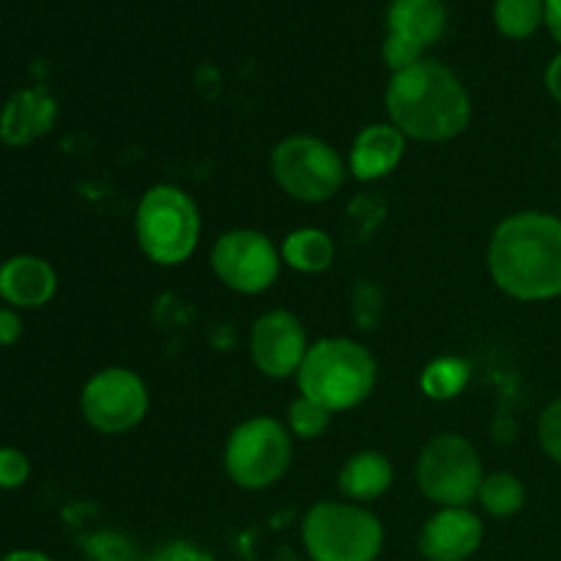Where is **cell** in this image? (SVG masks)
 <instances>
[{
	"mask_svg": "<svg viewBox=\"0 0 561 561\" xmlns=\"http://www.w3.org/2000/svg\"><path fill=\"white\" fill-rule=\"evenodd\" d=\"M394 466L381 449H359L351 455L337 474L340 496L356 504H370L392 488Z\"/></svg>",
	"mask_w": 561,
	"mask_h": 561,
	"instance_id": "16",
	"label": "cell"
},
{
	"mask_svg": "<svg viewBox=\"0 0 561 561\" xmlns=\"http://www.w3.org/2000/svg\"><path fill=\"white\" fill-rule=\"evenodd\" d=\"M22 334V318L14 307H0V345H14Z\"/></svg>",
	"mask_w": 561,
	"mask_h": 561,
	"instance_id": "26",
	"label": "cell"
},
{
	"mask_svg": "<svg viewBox=\"0 0 561 561\" xmlns=\"http://www.w3.org/2000/svg\"><path fill=\"white\" fill-rule=\"evenodd\" d=\"M378 381V362L365 343L351 337H321L310 343L296 373L299 394L340 414L365 403Z\"/></svg>",
	"mask_w": 561,
	"mask_h": 561,
	"instance_id": "3",
	"label": "cell"
},
{
	"mask_svg": "<svg viewBox=\"0 0 561 561\" xmlns=\"http://www.w3.org/2000/svg\"><path fill=\"white\" fill-rule=\"evenodd\" d=\"M383 107L389 124L416 142L455 140L471 124V96L463 80L433 58L394 71L383 91Z\"/></svg>",
	"mask_w": 561,
	"mask_h": 561,
	"instance_id": "2",
	"label": "cell"
},
{
	"mask_svg": "<svg viewBox=\"0 0 561 561\" xmlns=\"http://www.w3.org/2000/svg\"><path fill=\"white\" fill-rule=\"evenodd\" d=\"M381 55H383V64H387V69L392 71V75L394 71H403V69H409V66L420 64L422 58H427L425 49L416 47V44L409 42V38L392 36V33H387V36H383Z\"/></svg>",
	"mask_w": 561,
	"mask_h": 561,
	"instance_id": "24",
	"label": "cell"
},
{
	"mask_svg": "<svg viewBox=\"0 0 561 561\" xmlns=\"http://www.w3.org/2000/svg\"><path fill=\"white\" fill-rule=\"evenodd\" d=\"M449 11L444 0H389L387 33L427 49L447 33Z\"/></svg>",
	"mask_w": 561,
	"mask_h": 561,
	"instance_id": "17",
	"label": "cell"
},
{
	"mask_svg": "<svg viewBox=\"0 0 561 561\" xmlns=\"http://www.w3.org/2000/svg\"><path fill=\"white\" fill-rule=\"evenodd\" d=\"M151 392L140 373L129 367H102L85 381L80 392V411L88 427L102 436H124L146 420Z\"/></svg>",
	"mask_w": 561,
	"mask_h": 561,
	"instance_id": "9",
	"label": "cell"
},
{
	"mask_svg": "<svg viewBox=\"0 0 561 561\" xmlns=\"http://www.w3.org/2000/svg\"><path fill=\"white\" fill-rule=\"evenodd\" d=\"M485 537L482 518L471 507H436L420 531V553L427 561H466Z\"/></svg>",
	"mask_w": 561,
	"mask_h": 561,
	"instance_id": "12",
	"label": "cell"
},
{
	"mask_svg": "<svg viewBox=\"0 0 561 561\" xmlns=\"http://www.w3.org/2000/svg\"><path fill=\"white\" fill-rule=\"evenodd\" d=\"M480 507L493 518H513L526 504V485L513 471H491L485 474L477 496Z\"/></svg>",
	"mask_w": 561,
	"mask_h": 561,
	"instance_id": "21",
	"label": "cell"
},
{
	"mask_svg": "<svg viewBox=\"0 0 561 561\" xmlns=\"http://www.w3.org/2000/svg\"><path fill=\"white\" fill-rule=\"evenodd\" d=\"M285 425H288L290 436L301 438V442H316L332 425V411L323 409L316 400L305 398V394H296L294 403L288 405V416H285Z\"/></svg>",
	"mask_w": 561,
	"mask_h": 561,
	"instance_id": "22",
	"label": "cell"
},
{
	"mask_svg": "<svg viewBox=\"0 0 561 561\" xmlns=\"http://www.w3.org/2000/svg\"><path fill=\"white\" fill-rule=\"evenodd\" d=\"M203 219L195 197L175 184H153L135 208V239L142 255L164 268L181 266L201 244Z\"/></svg>",
	"mask_w": 561,
	"mask_h": 561,
	"instance_id": "4",
	"label": "cell"
},
{
	"mask_svg": "<svg viewBox=\"0 0 561 561\" xmlns=\"http://www.w3.org/2000/svg\"><path fill=\"white\" fill-rule=\"evenodd\" d=\"M58 290L53 263L38 255H11L0 263V299L14 310H38Z\"/></svg>",
	"mask_w": 561,
	"mask_h": 561,
	"instance_id": "15",
	"label": "cell"
},
{
	"mask_svg": "<svg viewBox=\"0 0 561 561\" xmlns=\"http://www.w3.org/2000/svg\"><path fill=\"white\" fill-rule=\"evenodd\" d=\"M279 268H283L279 247L263 230H225L211 247V272L233 294H266L277 283Z\"/></svg>",
	"mask_w": 561,
	"mask_h": 561,
	"instance_id": "10",
	"label": "cell"
},
{
	"mask_svg": "<svg viewBox=\"0 0 561 561\" xmlns=\"http://www.w3.org/2000/svg\"><path fill=\"white\" fill-rule=\"evenodd\" d=\"M488 274L515 301L561 299V217L518 211L488 239Z\"/></svg>",
	"mask_w": 561,
	"mask_h": 561,
	"instance_id": "1",
	"label": "cell"
},
{
	"mask_svg": "<svg viewBox=\"0 0 561 561\" xmlns=\"http://www.w3.org/2000/svg\"><path fill=\"white\" fill-rule=\"evenodd\" d=\"M0 561H53V559H49L47 553H42V551H31V548H22V551L5 553V557Z\"/></svg>",
	"mask_w": 561,
	"mask_h": 561,
	"instance_id": "29",
	"label": "cell"
},
{
	"mask_svg": "<svg viewBox=\"0 0 561 561\" xmlns=\"http://www.w3.org/2000/svg\"><path fill=\"white\" fill-rule=\"evenodd\" d=\"M546 88H548V93H551L553 102L561 104V53L553 55V60L548 64Z\"/></svg>",
	"mask_w": 561,
	"mask_h": 561,
	"instance_id": "27",
	"label": "cell"
},
{
	"mask_svg": "<svg viewBox=\"0 0 561 561\" xmlns=\"http://www.w3.org/2000/svg\"><path fill=\"white\" fill-rule=\"evenodd\" d=\"M279 255H283V266L294 268L299 274H323L334 266V239L321 228H305L290 230L279 244Z\"/></svg>",
	"mask_w": 561,
	"mask_h": 561,
	"instance_id": "18",
	"label": "cell"
},
{
	"mask_svg": "<svg viewBox=\"0 0 561 561\" xmlns=\"http://www.w3.org/2000/svg\"><path fill=\"white\" fill-rule=\"evenodd\" d=\"M310 351V337L299 316L290 310H268L250 329V359L261 376L285 381L296 378Z\"/></svg>",
	"mask_w": 561,
	"mask_h": 561,
	"instance_id": "11",
	"label": "cell"
},
{
	"mask_svg": "<svg viewBox=\"0 0 561 561\" xmlns=\"http://www.w3.org/2000/svg\"><path fill=\"white\" fill-rule=\"evenodd\" d=\"M546 27L561 44V0H546Z\"/></svg>",
	"mask_w": 561,
	"mask_h": 561,
	"instance_id": "28",
	"label": "cell"
},
{
	"mask_svg": "<svg viewBox=\"0 0 561 561\" xmlns=\"http://www.w3.org/2000/svg\"><path fill=\"white\" fill-rule=\"evenodd\" d=\"M471 383V362L466 356L444 354L427 362L420 373V389L427 400L449 403L460 398Z\"/></svg>",
	"mask_w": 561,
	"mask_h": 561,
	"instance_id": "19",
	"label": "cell"
},
{
	"mask_svg": "<svg viewBox=\"0 0 561 561\" xmlns=\"http://www.w3.org/2000/svg\"><path fill=\"white\" fill-rule=\"evenodd\" d=\"M294 463V436L277 416H250L230 431L222 449L228 480L241 491L274 488Z\"/></svg>",
	"mask_w": 561,
	"mask_h": 561,
	"instance_id": "6",
	"label": "cell"
},
{
	"mask_svg": "<svg viewBox=\"0 0 561 561\" xmlns=\"http://www.w3.org/2000/svg\"><path fill=\"white\" fill-rule=\"evenodd\" d=\"M491 14L502 36L524 42L546 25V0H493Z\"/></svg>",
	"mask_w": 561,
	"mask_h": 561,
	"instance_id": "20",
	"label": "cell"
},
{
	"mask_svg": "<svg viewBox=\"0 0 561 561\" xmlns=\"http://www.w3.org/2000/svg\"><path fill=\"white\" fill-rule=\"evenodd\" d=\"M31 480V460L22 449L0 447V491H16Z\"/></svg>",
	"mask_w": 561,
	"mask_h": 561,
	"instance_id": "25",
	"label": "cell"
},
{
	"mask_svg": "<svg viewBox=\"0 0 561 561\" xmlns=\"http://www.w3.org/2000/svg\"><path fill=\"white\" fill-rule=\"evenodd\" d=\"M58 121V102L47 88H22L0 110V140L22 148L49 135Z\"/></svg>",
	"mask_w": 561,
	"mask_h": 561,
	"instance_id": "14",
	"label": "cell"
},
{
	"mask_svg": "<svg viewBox=\"0 0 561 561\" xmlns=\"http://www.w3.org/2000/svg\"><path fill=\"white\" fill-rule=\"evenodd\" d=\"M405 146H409V137L389 121L367 124L351 142L348 159H345L348 173L356 181H365V184L387 179L403 162Z\"/></svg>",
	"mask_w": 561,
	"mask_h": 561,
	"instance_id": "13",
	"label": "cell"
},
{
	"mask_svg": "<svg viewBox=\"0 0 561 561\" xmlns=\"http://www.w3.org/2000/svg\"><path fill=\"white\" fill-rule=\"evenodd\" d=\"M272 179L290 201L307 203H327L343 190L348 179V162L343 153L316 135H288L274 146L272 159Z\"/></svg>",
	"mask_w": 561,
	"mask_h": 561,
	"instance_id": "7",
	"label": "cell"
},
{
	"mask_svg": "<svg viewBox=\"0 0 561 561\" xmlns=\"http://www.w3.org/2000/svg\"><path fill=\"white\" fill-rule=\"evenodd\" d=\"M537 442H540L542 453L561 466V398L542 409L540 420H537Z\"/></svg>",
	"mask_w": 561,
	"mask_h": 561,
	"instance_id": "23",
	"label": "cell"
},
{
	"mask_svg": "<svg viewBox=\"0 0 561 561\" xmlns=\"http://www.w3.org/2000/svg\"><path fill=\"white\" fill-rule=\"evenodd\" d=\"M301 542L312 561H376L383 548V526L365 504L332 499L307 510Z\"/></svg>",
	"mask_w": 561,
	"mask_h": 561,
	"instance_id": "5",
	"label": "cell"
},
{
	"mask_svg": "<svg viewBox=\"0 0 561 561\" xmlns=\"http://www.w3.org/2000/svg\"><path fill=\"white\" fill-rule=\"evenodd\" d=\"M482 480L480 449L458 433L433 436L416 458V485L433 507H471Z\"/></svg>",
	"mask_w": 561,
	"mask_h": 561,
	"instance_id": "8",
	"label": "cell"
}]
</instances>
